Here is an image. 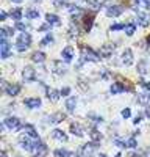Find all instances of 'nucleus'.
<instances>
[{"label": "nucleus", "mask_w": 150, "mask_h": 157, "mask_svg": "<svg viewBox=\"0 0 150 157\" xmlns=\"http://www.w3.org/2000/svg\"><path fill=\"white\" fill-rule=\"evenodd\" d=\"M113 52H114V46H113V44H105V46H102L99 55H100V57H110Z\"/></svg>", "instance_id": "12"}, {"label": "nucleus", "mask_w": 150, "mask_h": 157, "mask_svg": "<svg viewBox=\"0 0 150 157\" xmlns=\"http://www.w3.org/2000/svg\"><path fill=\"white\" fill-rule=\"evenodd\" d=\"M147 41H149V44H150V36H149V39H147Z\"/></svg>", "instance_id": "50"}, {"label": "nucleus", "mask_w": 150, "mask_h": 157, "mask_svg": "<svg viewBox=\"0 0 150 157\" xmlns=\"http://www.w3.org/2000/svg\"><path fill=\"white\" fill-rule=\"evenodd\" d=\"M149 99H150V94H147V93H144V94H139V98H138V101L141 102V104H147V102H149Z\"/></svg>", "instance_id": "32"}, {"label": "nucleus", "mask_w": 150, "mask_h": 157, "mask_svg": "<svg viewBox=\"0 0 150 157\" xmlns=\"http://www.w3.org/2000/svg\"><path fill=\"white\" fill-rule=\"evenodd\" d=\"M14 35V29H10V27H5V29H2V32H0V36H2V39H6L8 36Z\"/></svg>", "instance_id": "23"}, {"label": "nucleus", "mask_w": 150, "mask_h": 157, "mask_svg": "<svg viewBox=\"0 0 150 157\" xmlns=\"http://www.w3.org/2000/svg\"><path fill=\"white\" fill-rule=\"evenodd\" d=\"M25 14H27V19H38L39 17V11L35 10V8H28L25 11Z\"/></svg>", "instance_id": "22"}, {"label": "nucleus", "mask_w": 150, "mask_h": 157, "mask_svg": "<svg viewBox=\"0 0 150 157\" xmlns=\"http://www.w3.org/2000/svg\"><path fill=\"white\" fill-rule=\"evenodd\" d=\"M138 71L141 74H146L147 72V61H141V63L138 65Z\"/></svg>", "instance_id": "31"}, {"label": "nucleus", "mask_w": 150, "mask_h": 157, "mask_svg": "<svg viewBox=\"0 0 150 157\" xmlns=\"http://www.w3.org/2000/svg\"><path fill=\"white\" fill-rule=\"evenodd\" d=\"M130 115H131L130 108H124V110H122V116H124V118H130Z\"/></svg>", "instance_id": "38"}, {"label": "nucleus", "mask_w": 150, "mask_h": 157, "mask_svg": "<svg viewBox=\"0 0 150 157\" xmlns=\"http://www.w3.org/2000/svg\"><path fill=\"white\" fill-rule=\"evenodd\" d=\"M141 119H142V115L139 113V115H138V116H136V118H134V124H138V122H139Z\"/></svg>", "instance_id": "43"}, {"label": "nucleus", "mask_w": 150, "mask_h": 157, "mask_svg": "<svg viewBox=\"0 0 150 157\" xmlns=\"http://www.w3.org/2000/svg\"><path fill=\"white\" fill-rule=\"evenodd\" d=\"M5 126L11 129V131H17V129H20V119L19 118H14V116H11V118H6L5 119Z\"/></svg>", "instance_id": "5"}, {"label": "nucleus", "mask_w": 150, "mask_h": 157, "mask_svg": "<svg viewBox=\"0 0 150 157\" xmlns=\"http://www.w3.org/2000/svg\"><path fill=\"white\" fill-rule=\"evenodd\" d=\"M24 132H25V135H28L30 138H33V140H38V132H36V129L33 127L31 124H27L25 127H24Z\"/></svg>", "instance_id": "11"}, {"label": "nucleus", "mask_w": 150, "mask_h": 157, "mask_svg": "<svg viewBox=\"0 0 150 157\" xmlns=\"http://www.w3.org/2000/svg\"><path fill=\"white\" fill-rule=\"evenodd\" d=\"M92 27V17L91 16H85V32H89Z\"/></svg>", "instance_id": "28"}, {"label": "nucleus", "mask_w": 150, "mask_h": 157, "mask_svg": "<svg viewBox=\"0 0 150 157\" xmlns=\"http://www.w3.org/2000/svg\"><path fill=\"white\" fill-rule=\"evenodd\" d=\"M36 157H44V155H39V154H38V155H36Z\"/></svg>", "instance_id": "51"}, {"label": "nucleus", "mask_w": 150, "mask_h": 157, "mask_svg": "<svg viewBox=\"0 0 150 157\" xmlns=\"http://www.w3.org/2000/svg\"><path fill=\"white\" fill-rule=\"evenodd\" d=\"M71 131H72L74 135H77V137H83V135H85V129H83V126H80V124H72Z\"/></svg>", "instance_id": "19"}, {"label": "nucleus", "mask_w": 150, "mask_h": 157, "mask_svg": "<svg viewBox=\"0 0 150 157\" xmlns=\"http://www.w3.org/2000/svg\"><path fill=\"white\" fill-rule=\"evenodd\" d=\"M138 24L141 25V27H147L149 24H150V17H149V14H146V13H138Z\"/></svg>", "instance_id": "14"}, {"label": "nucleus", "mask_w": 150, "mask_h": 157, "mask_svg": "<svg viewBox=\"0 0 150 157\" xmlns=\"http://www.w3.org/2000/svg\"><path fill=\"white\" fill-rule=\"evenodd\" d=\"M22 76H24V80L25 82H33L36 79V72H35V69H33L31 66H27L25 69H24V72H22Z\"/></svg>", "instance_id": "7"}, {"label": "nucleus", "mask_w": 150, "mask_h": 157, "mask_svg": "<svg viewBox=\"0 0 150 157\" xmlns=\"http://www.w3.org/2000/svg\"><path fill=\"white\" fill-rule=\"evenodd\" d=\"M14 29H16V30H19V32H22V33H24V32L27 30V25H25V24H22V22H16V25H14Z\"/></svg>", "instance_id": "35"}, {"label": "nucleus", "mask_w": 150, "mask_h": 157, "mask_svg": "<svg viewBox=\"0 0 150 157\" xmlns=\"http://www.w3.org/2000/svg\"><path fill=\"white\" fill-rule=\"evenodd\" d=\"M138 2H142V0H138Z\"/></svg>", "instance_id": "53"}, {"label": "nucleus", "mask_w": 150, "mask_h": 157, "mask_svg": "<svg viewBox=\"0 0 150 157\" xmlns=\"http://www.w3.org/2000/svg\"><path fill=\"white\" fill-rule=\"evenodd\" d=\"M142 86L147 88V90H150V82H142Z\"/></svg>", "instance_id": "44"}, {"label": "nucleus", "mask_w": 150, "mask_h": 157, "mask_svg": "<svg viewBox=\"0 0 150 157\" xmlns=\"http://www.w3.org/2000/svg\"><path fill=\"white\" fill-rule=\"evenodd\" d=\"M31 60H33V61H36V63H42V61L45 60L44 52H35V53L31 55Z\"/></svg>", "instance_id": "24"}, {"label": "nucleus", "mask_w": 150, "mask_h": 157, "mask_svg": "<svg viewBox=\"0 0 150 157\" xmlns=\"http://www.w3.org/2000/svg\"><path fill=\"white\" fill-rule=\"evenodd\" d=\"M52 71L58 74V76H61V74L66 72V68H64V63L63 61H53L52 63Z\"/></svg>", "instance_id": "8"}, {"label": "nucleus", "mask_w": 150, "mask_h": 157, "mask_svg": "<svg viewBox=\"0 0 150 157\" xmlns=\"http://www.w3.org/2000/svg\"><path fill=\"white\" fill-rule=\"evenodd\" d=\"M134 30H136V25H134V24H128V25H125V33H127V35H133Z\"/></svg>", "instance_id": "29"}, {"label": "nucleus", "mask_w": 150, "mask_h": 157, "mask_svg": "<svg viewBox=\"0 0 150 157\" xmlns=\"http://www.w3.org/2000/svg\"><path fill=\"white\" fill-rule=\"evenodd\" d=\"M3 86H5V93L8 94V96H16V94L19 93V90H20L19 85H5L3 83Z\"/></svg>", "instance_id": "13"}, {"label": "nucleus", "mask_w": 150, "mask_h": 157, "mask_svg": "<svg viewBox=\"0 0 150 157\" xmlns=\"http://www.w3.org/2000/svg\"><path fill=\"white\" fill-rule=\"evenodd\" d=\"M97 148H99V143L97 141L86 143V145L81 148V157H92L94 152L97 151Z\"/></svg>", "instance_id": "1"}, {"label": "nucleus", "mask_w": 150, "mask_h": 157, "mask_svg": "<svg viewBox=\"0 0 150 157\" xmlns=\"http://www.w3.org/2000/svg\"><path fill=\"white\" fill-rule=\"evenodd\" d=\"M122 29H125L124 24H114V25H111V30H122Z\"/></svg>", "instance_id": "39"}, {"label": "nucleus", "mask_w": 150, "mask_h": 157, "mask_svg": "<svg viewBox=\"0 0 150 157\" xmlns=\"http://www.w3.org/2000/svg\"><path fill=\"white\" fill-rule=\"evenodd\" d=\"M6 16H8V14H6L5 11H2V14H0V19H2V20H5V19H6Z\"/></svg>", "instance_id": "45"}, {"label": "nucleus", "mask_w": 150, "mask_h": 157, "mask_svg": "<svg viewBox=\"0 0 150 157\" xmlns=\"http://www.w3.org/2000/svg\"><path fill=\"white\" fill-rule=\"evenodd\" d=\"M20 143V146H22V149H25V151H33L35 152V146H36V140L35 141H31L28 135H22L19 140Z\"/></svg>", "instance_id": "2"}, {"label": "nucleus", "mask_w": 150, "mask_h": 157, "mask_svg": "<svg viewBox=\"0 0 150 157\" xmlns=\"http://www.w3.org/2000/svg\"><path fill=\"white\" fill-rule=\"evenodd\" d=\"M45 19H47V24H50V25H55V27H58V25H61V20H59V17L56 16V14H47L45 16Z\"/></svg>", "instance_id": "18"}, {"label": "nucleus", "mask_w": 150, "mask_h": 157, "mask_svg": "<svg viewBox=\"0 0 150 157\" xmlns=\"http://www.w3.org/2000/svg\"><path fill=\"white\" fill-rule=\"evenodd\" d=\"M55 157H72L74 154L71 151H67V149H56L55 152H53Z\"/></svg>", "instance_id": "21"}, {"label": "nucleus", "mask_w": 150, "mask_h": 157, "mask_svg": "<svg viewBox=\"0 0 150 157\" xmlns=\"http://www.w3.org/2000/svg\"><path fill=\"white\" fill-rule=\"evenodd\" d=\"M53 43V36L52 35H47L42 41H41V46H49V44H52Z\"/></svg>", "instance_id": "30"}, {"label": "nucleus", "mask_w": 150, "mask_h": 157, "mask_svg": "<svg viewBox=\"0 0 150 157\" xmlns=\"http://www.w3.org/2000/svg\"><path fill=\"white\" fill-rule=\"evenodd\" d=\"M10 49H11V43L8 39H2V43H0V53H2V58L10 57Z\"/></svg>", "instance_id": "6"}, {"label": "nucleus", "mask_w": 150, "mask_h": 157, "mask_svg": "<svg viewBox=\"0 0 150 157\" xmlns=\"http://www.w3.org/2000/svg\"><path fill=\"white\" fill-rule=\"evenodd\" d=\"M11 17L16 20V22H20V19H22V10L20 8H14L11 11Z\"/></svg>", "instance_id": "25"}, {"label": "nucleus", "mask_w": 150, "mask_h": 157, "mask_svg": "<svg viewBox=\"0 0 150 157\" xmlns=\"http://www.w3.org/2000/svg\"><path fill=\"white\" fill-rule=\"evenodd\" d=\"M61 118H63V115L56 113V115H52L49 121H50V122H59V121H61Z\"/></svg>", "instance_id": "34"}, {"label": "nucleus", "mask_w": 150, "mask_h": 157, "mask_svg": "<svg viewBox=\"0 0 150 157\" xmlns=\"http://www.w3.org/2000/svg\"><path fill=\"white\" fill-rule=\"evenodd\" d=\"M11 2H14V3H20L22 0H11Z\"/></svg>", "instance_id": "47"}, {"label": "nucleus", "mask_w": 150, "mask_h": 157, "mask_svg": "<svg viewBox=\"0 0 150 157\" xmlns=\"http://www.w3.org/2000/svg\"><path fill=\"white\" fill-rule=\"evenodd\" d=\"M114 145H116V146H120V148H124V146H127V141L120 140V138H114Z\"/></svg>", "instance_id": "37"}, {"label": "nucleus", "mask_w": 150, "mask_h": 157, "mask_svg": "<svg viewBox=\"0 0 150 157\" xmlns=\"http://www.w3.org/2000/svg\"><path fill=\"white\" fill-rule=\"evenodd\" d=\"M122 63L127 65V66H130L133 63V52L130 49L124 50V53H122Z\"/></svg>", "instance_id": "10"}, {"label": "nucleus", "mask_w": 150, "mask_h": 157, "mask_svg": "<svg viewBox=\"0 0 150 157\" xmlns=\"http://www.w3.org/2000/svg\"><path fill=\"white\" fill-rule=\"evenodd\" d=\"M0 157H8V155H6V152H2V154H0Z\"/></svg>", "instance_id": "48"}, {"label": "nucleus", "mask_w": 150, "mask_h": 157, "mask_svg": "<svg viewBox=\"0 0 150 157\" xmlns=\"http://www.w3.org/2000/svg\"><path fill=\"white\" fill-rule=\"evenodd\" d=\"M67 10H69L71 13H80V8L77 5H74V3H69L67 5Z\"/></svg>", "instance_id": "36"}, {"label": "nucleus", "mask_w": 150, "mask_h": 157, "mask_svg": "<svg viewBox=\"0 0 150 157\" xmlns=\"http://www.w3.org/2000/svg\"><path fill=\"white\" fill-rule=\"evenodd\" d=\"M61 55H63V60L66 61V63H69V61H72V58H74V49L72 47H66Z\"/></svg>", "instance_id": "16"}, {"label": "nucleus", "mask_w": 150, "mask_h": 157, "mask_svg": "<svg viewBox=\"0 0 150 157\" xmlns=\"http://www.w3.org/2000/svg\"><path fill=\"white\" fill-rule=\"evenodd\" d=\"M124 13V6L122 5H111L106 8V16L110 17H116V16H120Z\"/></svg>", "instance_id": "4"}, {"label": "nucleus", "mask_w": 150, "mask_h": 157, "mask_svg": "<svg viewBox=\"0 0 150 157\" xmlns=\"http://www.w3.org/2000/svg\"><path fill=\"white\" fill-rule=\"evenodd\" d=\"M24 104H25V107H28V108H38L41 105V99L39 98H28V99L24 101Z\"/></svg>", "instance_id": "9"}, {"label": "nucleus", "mask_w": 150, "mask_h": 157, "mask_svg": "<svg viewBox=\"0 0 150 157\" xmlns=\"http://www.w3.org/2000/svg\"><path fill=\"white\" fill-rule=\"evenodd\" d=\"M100 157H106V155H100Z\"/></svg>", "instance_id": "52"}, {"label": "nucleus", "mask_w": 150, "mask_h": 157, "mask_svg": "<svg viewBox=\"0 0 150 157\" xmlns=\"http://www.w3.org/2000/svg\"><path fill=\"white\" fill-rule=\"evenodd\" d=\"M146 115H147V116L150 118V107H147V110H146Z\"/></svg>", "instance_id": "46"}, {"label": "nucleus", "mask_w": 150, "mask_h": 157, "mask_svg": "<svg viewBox=\"0 0 150 157\" xmlns=\"http://www.w3.org/2000/svg\"><path fill=\"white\" fill-rule=\"evenodd\" d=\"M91 138H92V141H100L102 140V134L97 131V129H92V131H91Z\"/></svg>", "instance_id": "27"}, {"label": "nucleus", "mask_w": 150, "mask_h": 157, "mask_svg": "<svg viewBox=\"0 0 150 157\" xmlns=\"http://www.w3.org/2000/svg\"><path fill=\"white\" fill-rule=\"evenodd\" d=\"M52 138H55V140H58V141H63V143L67 140L66 134H64L63 131H59V129H55V131L52 132Z\"/></svg>", "instance_id": "17"}, {"label": "nucleus", "mask_w": 150, "mask_h": 157, "mask_svg": "<svg viewBox=\"0 0 150 157\" xmlns=\"http://www.w3.org/2000/svg\"><path fill=\"white\" fill-rule=\"evenodd\" d=\"M116 157H122V155H120V154H117V155H116Z\"/></svg>", "instance_id": "49"}, {"label": "nucleus", "mask_w": 150, "mask_h": 157, "mask_svg": "<svg viewBox=\"0 0 150 157\" xmlns=\"http://www.w3.org/2000/svg\"><path fill=\"white\" fill-rule=\"evenodd\" d=\"M39 30H41V32H47V30H50V24H44V25H41V27H39Z\"/></svg>", "instance_id": "42"}, {"label": "nucleus", "mask_w": 150, "mask_h": 157, "mask_svg": "<svg viewBox=\"0 0 150 157\" xmlns=\"http://www.w3.org/2000/svg\"><path fill=\"white\" fill-rule=\"evenodd\" d=\"M52 2H53V5H55V6H63L66 3V0H52Z\"/></svg>", "instance_id": "40"}, {"label": "nucleus", "mask_w": 150, "mask_h": 157, "mask_svg": "<svg viewBox=\"0 0 150 157\" xmlns=\"http://www.w3.org/2000/svg\"><path fill=\"white\" fill-rule=\"evenodd\" d=\"M81 53H83V58H85V60L100 61V55H99V53H95L92 49H89V47H86V46L81 47Z\"/></svg>", "instance_id": "3"}, {"label": "nucleus", "mask_w": 150, "mask_h": 157, "mask_svg": "<svg viewBox=\"0 0 150 157\" xmlns=\"http://www.w3.org/2000/svg\"><path fill=\"white\" fill-rule=\"evenodd\" d=\"M127 146H128V148H136V146H138V141H136V138H134V137L128 138V140H127Z\"/></svg>", "instance_id": "33"}, {"label": "nucleus", "mask_w": 150, "mask_h": 157, "mask_svg": "<svg viewBox=\"0 0 150 157\" xmlns=\"http://www.w3.org/2000/svg\"><path fill=\"white\" fill-rule=\"evenodd\" d=\"M124 91H127V86L119 83V82H114V83L111 85V93L113 94H119V93H124Z\"/></svg>", "instance_id": "15"}, {"label": "nucleus", "mask_w": 150, "mask_h": 157, "mask_svg": "<svg viewBox=\"0 0 150 157\" xmlns=\"http://www.w3.org/2000/svg\"><path fill=\"white\" fill-rule=\"evenodd\" d=\"M75 105H77V98H69L66 102V108H67V112H74L75 110Z\"/></svg>", "instance_id": "20"}, {"label": "nucleus", "mask_w": 150, "mask_h": 157, "mask_svg": "<svg viewBox=\"0 0 150 157\" xmlns=\"http://www.w3.org/2000/svg\"><path fill=\"white\" fill-rule=\"evenodd\" d=\"M47 96H49L50 101H56V99L61 96V91H56V90H47Z\"/></svg>", "instance_id": "26"}, {"label": "nucleus", "mask_w": 150, "mask_h": 157, "mask_svg": "<svg viewBox=\"0 0 150 157\" xmlns=\"http://www.w3.org/2000/svg\"><path fill=\"white\" fill-rule=\"evenodd\" d=\"M69 93H71V88L66 86V88H63V90H61V96H67Z\"/></svg>", "instance_id": "41"}]
</instances>
